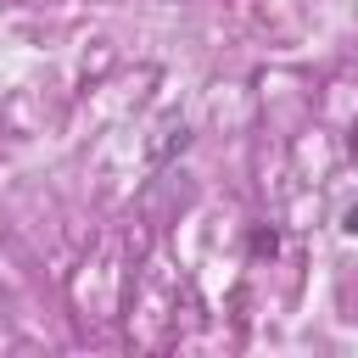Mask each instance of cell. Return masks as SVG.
Wrapping results in <instances>:
<instances>
[{
  "label": "cell",
  "instance_id": "6da1fadb",
  "mask_svg": "<svg viewBox=\"0 0 358 358\" xmlns=\"http://www.w3.org/2000/svg\"><path fill=\"white\" fill-rule=\"evenodd\" d=\"M341 229H347V235H358V201H352V207L341 213Z\"/></svg>",
  "mask_w": 358,
  "mask_h": 358
}]
</instances>
